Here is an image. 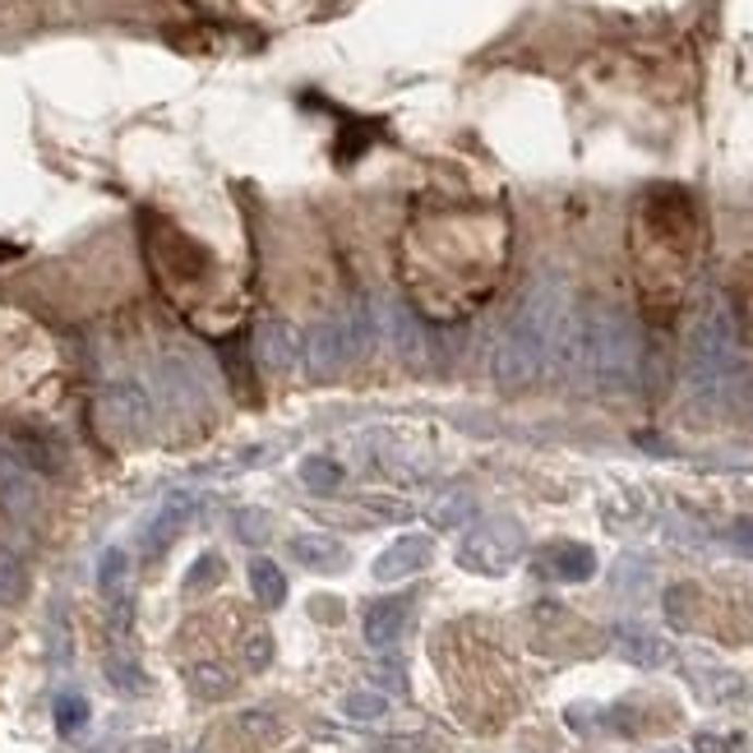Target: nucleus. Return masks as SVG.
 Masks as SVG:
<instances>
[{
  "instance_id": "nucleus-16",
  "label": "nucleus",
  "mask_w": 753,
  "mask_h": 753,
  "mask_svg": "<svg viewBox=\"0 0 753 753\" xmlns=\"http://www.w3.org/2000/svg\"><path fill=\"white\" fill-rule=\"evenodd\" d=\"M250 587H255L259 606H282V596H287L282 573H278V564H268V559H255V564H250Z\"/></svg>"
},
{
  "instance_id": "nucleus-5",
  "label": "nucleus",
  "mask_w": 753,
  "mask_h": 753,
  "mask_svg": "<svg viewBox=\"0 0 753 753\" xmlns=\"http://www.w3.org/2000/svg\"><path fill=\"white\" fill-rule=\"evenodd\" d=\"M98 408H102L111 430L139 435V430H148V421H153V393L144 389V384L121 379V384H107L102 398H98Z\"/></svg>"
},
{
  "instance_id": "nucleus-9",
  "label": "nucleus",
  "mask_w": 753,
  "mask_h": 753,
  "mask_svg": "<svg viewBox=\"0 0 753 753\" xmlns=\"http://www.w3.org/2000/svg\"><path fill=\"white\" fill-rule=\"evenodd\" d=\"M158 389L167 398H177V402H195L204 393V371H199V361L190 356V352H171L162 356L158 365Z\"/></svg>"
},
{
  "instance_id": "nucleus-25",
  "label": "nucleus",
  "mask_w": 753,
  "mask_h": 753,
  "mask_svg": "<svg viewBox=\"0 0 753 753\" xmlns=\"http://www.w3.org/2000/svg\"><path fill=\"white\" fill-rule=\"evenodd\" d=\"M462 513H472V499H467V495H453L449 509H439V523L453 527V523H462Z\"/></svg>"
},
{
  "instance_id": "nucleus-18",
  "label": "nucleus",
  "mask_w": 753,
  "mask_h": 753,
  "mask_svg": "<svg viewBox=\"0 0 753 753\" xmlns=\"http://www.w3.org/2000/svg\"><path fill=\"white\" fill-rule=\"evenodd\" d=\"M24 587H28V573H24V564H19L14 555L0 550V606L19 602V596H24Z\"/></svg>"
},
{
  "instance_id": "nucleus-27",
  "label": "nucleus",
  "mask_w": 753,
  "mask_h": 753,
  "mask_svg": "<svg viewBox=\"0 0 753 753\" xmlns=\"http://www.w3.org/2000/svg\"><path fill=\"white\" fill-rule=\"evenodd\" d=\"M736 546L753 550V523H740V527H736Z\"/></svg>"
},
{
  "instance_id": "nucleus-2",
  "label": "nucleus",
  "mask_w": 753,
  "mask_h": 753,
  "mask_svg": "<svg viewBox=\"0 0 753 753\" xmlns=\"http://www.w3.org/2000/svg\"><path fill=\"white\" fill-rule=\"evenodd\" d=\"M684 384L699 402H726L740 384V347H736V319L726 301H707L689 328L684 352Z\"/></svg>"
},
{
  "instance_id": "nucleus-24",
  "label": "nucleus",
  "mask_w": 753,
  "mask_h": 753,
  "mask_svg": "<svg viewBox=\"0 0 753 753\" xmlns=\"http://www.w3.org/2000/svg\"><path fill=\"white\" fill-rule=\"evenodd\" d=\"M236 532L250 541V546H259V541L268 536V518H264V513H241V518H236Z\"/></svg>"
},
{
  "instance_id": "nucleus-12",
  "label": "nucleus",
  "mask_w": 753,
  "mask_h": 753,
  "mask_svg": "<svg viewBox=\"0 0 753 753\" xmlns=\"http://www.w3.org/2000/svg\"><path fill=\"white\" fill-rule=\"evenodd\" d=\"M615 652L633 666H666L670 661V647L656 639L652 629H639V624H615Z\"/></svg>"
},
{
  "instance_id": "nucleus-23",
  "label": "nucleus",
  "mask_w": 753,
  "mask_h": 753,
  "mask_svg": "<svg viewBox=\"0 0 753 753\" xmlns=\"http://www.w3.org/2000/svg\"><path fill=\"white\" fill-rule=\"evenodd\" d=\"M268 656H274V643H268V633H264V629H255V633H250V643H245V661L255 666V670H264V666H268Z\"/></svg>"
},
{
  "instance_id": "nucleus-4",
  "label": "nucleus",
  "mask_w": 753,
  "mask_h": 753,
  "mask_svg": "<svg viewBox=\"0 0 753 753\" xmlns=\"http://www.w3.org/2000/svg\"><path fill=\"white\" fill-rule=\"evenodd\" d=\"M371 315H375V338L389 342L398 356H408V361L430 356V328L402 301H371Z\"/></svg>"
},
{
  "instance_id": "nucleus-21",
  "label": "nucleus",
  "mask_w": 753,
  "mask_h": 753,
  "mask_svg": "<svg viewBox=\"0 0 753 753\" xmlns=\"http://www.w3.org/2000/svg\"><path fill=\"white\" fill-rule=\"evenodd\" d=\"M84 721H88V703H84V699H74V693L56 699V726H61L65 736H70V730H80Z\"/></svg>"
},
{
  "instance_id": "nucleus-3",
  "label": "nucleus",
  "mask_w": 753,
  "mask_h": 753,
  "mask_svg": "<svg viewBox=\"0 0 753 753\" xmlns=\"http://www.w3.org/2000/svg\"><path fill=\"white\" fill-rule=\"evenodd\" d=\"M375 342V315H371V301L352 305V311H342L333 319L315 324L311 333V347H305V361H311V375L328 379L338 375L347 361H352L356 352H365V347Z\"/></svg>"
},
{
  "instance_id": "nucleus-7",
  "label": "nucleus",
  "mask_w": 753,
  "mask_h": 753,
  "mask_svg": "<svg viewBox=\"0 0 753 753\" xmlns=\"http://www.w3.org/2000/svg\"><path fill=\"white\" fill-rule=\"evenodd\" d=\"M0 505H5L14 518H33L37 505H42L33 472H28L10 449H0Z\"/></svg>"
},
{
  "instance_id": "nucleus-15",
  "label": "nucleus",
  "mask_w": 753,
  "mask_h": 753,
  "mask_svg": "<svg viewBox=\"0 0 753 753\" xmlns=\"http://www.w3.org/2000/svg\"><path fill=\"white\" fill-rule=\"evenodd\" d=\"M292 555L301 559V564H311V569H342V559H347L342 541H333V536H296Z\"/></svg>"
},
{
  "instance_id": "nucleus-11",
  "label": "nucleus",
  "mask_w": 753,
  "mask_h": 753,
  "mask_svg": "<svg viewBox=\"0 0 753 753\" xmlns=\"http://www.w3.org/2000/svg\"><path fill=\"white\" fill-rule=\"evenodd\" d=\"M402 624H408V602H393V596H384V602H371L361 615V629H365V643L371 647H393Z\"/></svg>"
},
{
  "instance_id": "nucleus-10",
  "label": "nucleus",
  "mask_w": 753,
  "mask_h": 753,
  "mask_svg": "<svg viewBox=\"0 0 753 753\" xmlns=\"http://www.w3.org/2000/svg\"><path fill=\"white\" fill-rule=\"evenodd\" d=\"M255 356L268 365V371H292L296 356H301V342H296V328L282 324V319H268L259 324V338H255Z\"/></svg>"
},
{
  "instance_id": "nucleus-20",
  "label": "nucleus",
  "mask_w": 753,
  "mask_h": 753,
  "mask_svg": "<svg viewBox=\"0 0 753 753\" xmlns=\"http://www.w3.org/2000/svg\"><path fill=\"white\" fill-rule=\"evenodd\" d=\"M301 481H305L311 490H333L338 481H342V467H338V462H328V458H305Z\"/></svg>"
},
{
  "instance_id": "nucleus-26",
  "label": "nucleus",
  "mask_w": 753,
  "mask_h": 753,
  "mask_svg": "<svg viewBox=\"0 0 753 753\" xmlns=\"http://www.w3.org/2000/svg\"><path fill=\"white\" fill-rule=\"evenodd\" d=\"M107 675H111L116 684H125V689H139V684H144V680H139V670H130L125 661H111V666H107Z\"/></svg>"
},
{
  "instance_id": "nucleus-17",
  "label": "nucleus",
  "mask_w": 753,
  "mask_h": 753,
  "mask_svg": "<svg viewBox=\"0 0 753 753\" xmlns=\"http://www.w3.org/2000/svg\"><path fill=\"white\" fill-rule=\"evenodd\" d=\"M342 712L352 721H379L384 712H389V699H384V693H375V689H356V693H347Z\"/></svg>"
},
{
  "instance_id": "nucleus-19",
  "label": "nucleus",
  "mask_w": 753,
  "mask_h": 753,
  "mask_svg": "<svg viewBox=\"0 0 753 753\" xmlns=\"http://www.w3.org/2000/svg\"><path fill=\"white\" fill-rule=\"evenodd\" d=\"M125 569H130V559H125V550H102V559H98V587L107 592V596H116L121 592V583H125Z\"/></svg>"
},
{
  "instance_id": "nucleus-8",
  "label": "nucleus",
  "mask_w": 753,
  "mask_h": 753,
  "mask_svg": "<svg viewBox=\"0 0 753 753\" xmlns=\"http://www.w3.org/2000/svg\"><path fill=\"white\" fill-rule=\"evenodd\" d=\"M430 559V536H398L389 550L375 559V578L379 583H398V578H412L426 569Z\"/></svg>"
},
{
  "instance_id": "nucleus-6",
  "label": "nucleus",
  "mask_w": 753,
  "mask_h": 753,
  "mask_svg": "<svg viewBox=\"0 0 753 753\" xmlns=\"http://www.w3.org/2000/svg\"><path fill=\"white\" fill-rule=\"evenodd\" d=\"M513 555H518V532L505 527V523H486V527H476L467 541H462L458 559L476 573H499V569L513 564Z\"/></svg>"
},
{
  "instance_id": "nucleus-14",
  "label": "nucleus",
  "mask_w": 753,
  "mask_h": 753,
  "mask_svg": "<svg viewBox=\"0 0 753 753\" xmlns=\"http://www.w3.org/2000/svg\"><path fill=\"white\" fill-rule=\"evenodd\" d=\"M190 518V495H171L167 505L158 509V518L148 523V532H144V541H148V550H162L171 536L181 532V523Z\"/></svg>"
},
{
  "instance_id": "nucleus-22",
  "label": "nucleus",
  "mask_w": 753,
  "mask_h": 753,
  "mask_svg": "<svg viewBox=\"0 0 753 753\" xmlns=\"http://www.w3.org/2000/svg\"><path fill=\"white\" fill-rule=\"evenodd\" d=\"M190 684H195L199 693H214V699H218V693H227L231 689V675H222L218 666H199V670H190Z\"/></svg>"
},
{
  "instance_id": "nucleus-13",
  "label": "nucleus",
  "mask_w": 753,
  "mask_h": 753,
  "mask_svg": "<svg viewBox=\"0 0 753 753\" xmlns=\"http://www.w3.org/2000/svg\"><path fill=\"white\" fill-rule=\"evenodd\" d=\"M546 569L559 578V583H583V578H592V569H596V555L587 546H555L546 555Z\"/></svg>"
},
{
  "instance_id": "nucleus-1",
  "label": "nucleus",
  "mask_w": 753,
  "mask_h": 753,
  "mask_svg": "<svg viewBox=\"0 0 753 753\" xmlns=\"http://www.w3.org/2000/svg\"><path fill=\"white\" fill-rule=\"evenodd\" d=\"M639 328L620 305H587L583 311V375L606 398H624L639 389Z\"/></svg>"
}]
</instances>
